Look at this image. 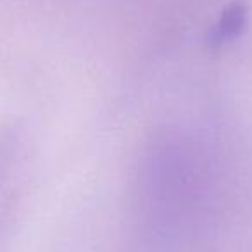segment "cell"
Wrapping results in <instances>:
<instances>
[{
    "label": "cell",
    "mask_w": 252,
    "mask_h": 252,
    "mask_svg": "<svg viewBox=\"0 0 252 252\" xmlns=\"http://www.w3.org/2000/svg\"><path fill=\"white\" fill-rule=\"evenodd\" d=\"M249 21V7L244 0H235L221 12L213 30L207 35V43L213 49H220L237 40Z\"/></svg>",
    "instance_id": "6da1fadb"
}]
</instances>
